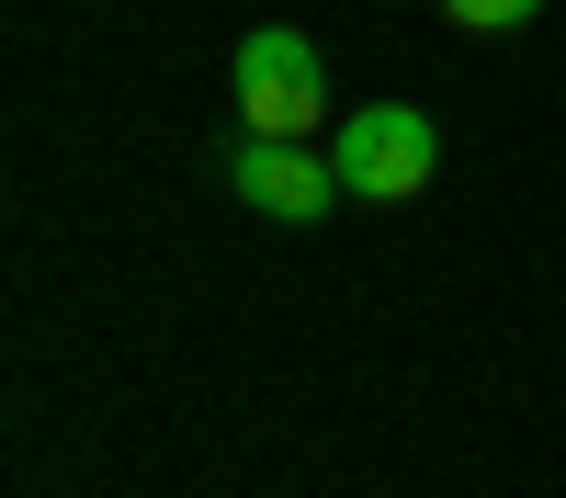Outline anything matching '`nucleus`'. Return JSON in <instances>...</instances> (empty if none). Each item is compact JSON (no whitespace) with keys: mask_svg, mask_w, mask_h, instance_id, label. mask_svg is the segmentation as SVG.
I'll list each match as a JSON object with an SVG mask.
<instances>
[{"mask_svg":"<svg viewBox=\"0 0 566 498\" xmlns=\"http://www.w3.org/2000/svg\"><path fill=\"white\" fill-rule=\"evenodd\" d=\"M239 204H261V215H283V226H317L328 204H340V159H317L306 136H239Z\"/></svg>","mask_w":566,"mask_h":498,"instance_id":"7ed1b4c3","label":"nucleus"},{"mask_svg":"<svg viewBox=\"0 0 566 498\" xmlns=\"http://www.w3.org/2000/svg\"><path fill=\"white\" fill-rule=\"evenodd\" d=\"M442 170V125L419 103H363L340 114V193L352 204H419Z\"/></svg>","mask_w":566,"mask_h":498,"instance_id":"f257e3e1","label":"nucleus"},{"mask_svg":"<svg viewBox=\"0 0 566 498\" xmlns=\"http://www.w3.org/2000/svg\"><path fill=\"white\" fill-rule=\"evenodd\" d=\"M442 12H453L464 34H510V23H533L544 0H442Z\"/></svg>","mask_w":566,"mask_h":498,"instance_id":"20e7f679","label":"nucleus"},{"mask_svg":"<svg viewBox=\"0 0 566 498\" xmlns=\"http://www.w3.org/2000/svg\"><path fill=\"white\" fill-rule=\"evenodd\" d=\"M227 91H239L250 136H317V114H328V57H317V34L261 23V34L239 45V68H227Z\"/></svg>","mask_w":566,"mask_h":498,"instance_id":"f03ea898","label":"nucleus"}]
</instances>
